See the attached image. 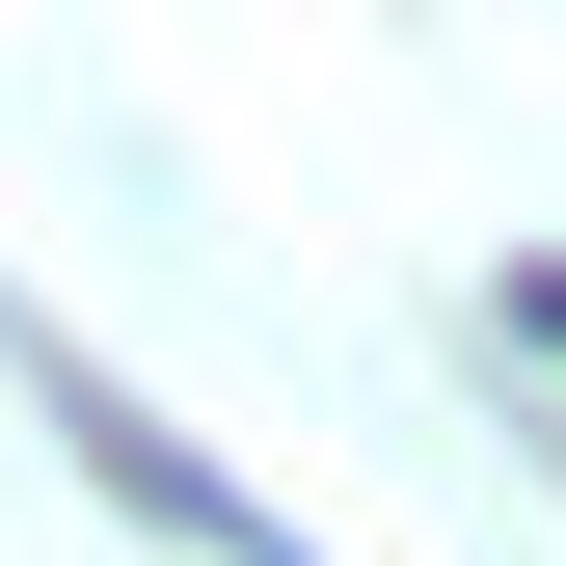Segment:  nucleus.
I'll use <instances>...</instances> for the list:
<instances>
[{"label": "nucleus", "mask_w": 566, "mask_h": 566, "mask_svg": "<svg viewBox=\"0 0 566 566\" xmlns=\"http://www.w3.org/2000/svg\"><path fill=\"white\" fill-rule=\"evenodd\" d=\"M513 324H539V350H566V270H513Z\"/></svg>", "instance_id": "1"}]
</instances>
